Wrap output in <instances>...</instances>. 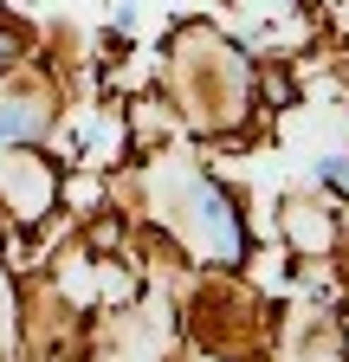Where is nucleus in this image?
I'll return each instance as SVG.
<instances>
[{
  "mask_svg": "<svg viewBox=\"0 0 349 362\" xmlns=\"http://www.w3.org/2000/svg\"><path fill=\"white\" fill-rule=\"evenodd\" d=\"M39 129V117H26V110H0V136H32Z\"/></svg>",
  "mask_w": 349,
  "mask_h": 362,
  "instance_id": "f257e3e1",
  "label": "nucleus"
}]
</instances>
